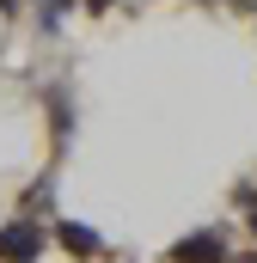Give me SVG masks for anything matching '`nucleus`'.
I'll list each match as a JSON object with an SVG mask.
<instances>
[{
	"mask_svg": "<svg viewBox=\"0 0 257 263\" xmlns=\"http://www.w3.org/2000/svg\"><path fill=\"white\" fill-rule=\"evenodd\" d=\"M37 257H43V227L37 220L0 227V263H37Z\"/></svg>",
	"mask_w": 257,
	"mask_h": 263,
	"instance_id": "nucleus-1",
	"label": "nucleus"
},
{
	"mask_svg": "<svg viewBox=\"0 0 257 263\" xmlns=\"http://www.w3.org/2000/svg\"><path fill=\"white\" fill-rule=\"evenodd\" d=\"M172 263H227V239H221V233H190V239L172 251Z\"/></svg>",
	"mask_w": 257,
	"mask_h": 263,
	"instance_id": "nucleus-2",
	"label": "nucleus"
},
{
	"mask_svg": "<svg viewBox=\"0 0 257 263\" xmlns=\"http://www.w3.org/2000/svg\"><path fill=\"white\" fill-rule=\"evenodd\" d=\"M56 239H62L74 257H104V239H98L92 227H80V220H62V227H56Z\"/></svg>",
	"mask_w": 257,
	"mask_h": 263,
	"instance_id": "nucleus-3",
	"label": "nucleus"
},
{
	"mask_svg": "<svg viewBox=\"0 0 257 263\" xmlns=\"http://www.w3.org/2000/svg\"><path fill=\"white\" fill-rule=\"evenodd\" d=\"M49 110H56V135L74 129V104H67V92H49Z\"/></svg>",
	"mask_w": 257,
	"mask_h": 263,
	"instance_id": "nucleus-4",
	"label": "nucleus"
},
{
	"mask_svg": "<svg viewBox=\"0 0 257 263\" xmlns=\"http://www.w3.org/2000/svg\"><path fill=\"white\" fill-rule=\"evenodd\" d=\"M62 12H67V0H43V6H37V25H43V31H56V25H62Z\"/></svg>",
	"mask_w": 257,
	"mask_h": 263,
	"instance_id": "nucleus-5",
	"label": "nucleus"
},
{
	"mask_svg": "<svg viewBox=\"0 0 257 263\" xmlns=\"http://www.w3.org/2000/svg\"><path fill=\"white\" fill-rule=\"evenodd\" d=\"M245 202H251V233H257V190H245Z\"/></svg>",
	"mask_w": 257,
	"mask_h": 263,
	"instance_id": "nucleus-6",
	"label": "nucleus"
},
{
	"mask_svg": "<svg viewBox=\"0 0 257 263\" xmlns=\"http://www.w3.org/2000/svg\"><path fill=\"white\" fill-rule=\"evenodd\" d=\"M104 6H111V0H86V12H92V18H98V12H104Z\"/></svg>",
	"mask_w": 257,
	"mask_h": 263,
	"instance_id": "nucleus-7",
	"label": "nucleus"
},
{
	"mask_svg": "<svg viewBox=\"0 0 257 263\" xmlns=\"http://www.w3.org/2000/svg\"><path fill=\"white\" fill-rule=\"evenodd\" d=\"M239 263H257V257H239Z\"/></svg>",
	"mask_w": 257,
	"mask_h": 263,
	"instance_id": "nucleus-8",
	"label": "nucleus"
}]
</instances>
